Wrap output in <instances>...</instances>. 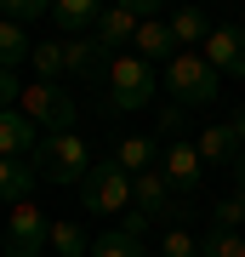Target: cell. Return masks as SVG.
Listing matches in <instances>:
<instances>
[{
  "label": "cell",
  "instance_id": "23",
  "mask_svg": "<svg viewBox=\"0 0 245 257\" xmlns=\"http://www.w3.org/2000/svg\"><path fill=\"white\" fill-rule=\"evenodd\" d=\"M29 63H35V74H40L46 86H57V74H63V40H40Z\"/></svg>",
  "mask_w": 245,
  "mask_h": 257
},
{
  "label": "cell",
  "instance_id": "4",
  "mask_svg": "<svg viewBox=\"0 0 245 257\" xmlns=\"http://www.w3.org/2000/svg\"><path fill=\"white\" fill-rule=\"evenodd\" d=\"M80 200H86L91 217H114V211L131 206V177L120 172L114 160H91V172H86V183H80Z\"/></svg>",
  "mask_w": 245,
  "mask_h": 257
},
{
  "label": "cell",
  "instance_id": "14",
  "mask_svg": "<svg viewBox=\"0 0 245 257\" xmlns=\"http://www.w3.org/2000/svg\"><path fill=\"white\" fill-rule=\"evenodd\" d=\"M137 57H143V63H171L177 57V40H171V23L165 18H148V23H137Z\"/></svg>",
  "mask_w": 245,
  "mask_h": 257
},
{
  "label": "cell",
  "instance_id": "7",
  "mask_svg": "<svg viewBox=\"0 0 245 257\" xmlns=\"http://www.w3.org/2000/svg\"><path fill=\"white\" fill-rule=\"evenodd\" d=\"M18 109H23L29 120H35L46 138H57V132H74V97H69V92H57V86H46V80L23 86Z\"/></svg>",
  "mask_w": 245,
  "mask_h": 257
},
{
  "label": "cell",
  "instance_id": "6",
  "mask_svg": "<svg viewBox=\"0 0 245 257\" xmlns=\"http://www.w3.org/2000/svg\"><path fill=\"white\" fill-rule=\"evenodd\" d=\"M35 166L46 172V183H86L91 149H86V138H74V132H57V138L40 143V160Z\"/></svg>",
  "mask_w": 245,
  "mask_h": 257
},
{
  "label": "cell",
  "instance_id": "26",
  "mask_svg": "<svg viewBox=\"0 0 245 257\" xmlns=\"http://www.w3.org/2000/svg\"><path fill=\"white\" fill-rule=\"evenodd\" d=\"M217 229H245V200H239V194H228V200H217Z\"/></svg>",
  "mask_w": 245,
  "mask_h": 257
},
{
  "label": "cell",
  "instance_id": "17",
  "mask_svg": "<svg viewBox=\"0 0 245 257\" xmlns=\"http://www.w3.org/2000/svg\"><path fill=\"white\" fill-rule=\"evenodd\" d=\"M154 160H160L154 138H120V149H114V166H120L126 177H143V172H154Z\"/></svg>",
  "mask_w": 245,
  "mask_h": 257
},
{
  "label": "cell",
  "instance_id": "22",
  "mask_svg": "<svg viewBox=\"0 0 245 257\" xmlns=\"http://www.w3.org/2000/svg\"><path fill=\"white\" fill-rule=\"evenodd\" d=\"M52 251H57V257H86L91 240H86L80 223H52Z\"/></svg>",
  "mask_w": 245,
  "mask_h": 257
},
{
  "label": "cell",
  "instance_id": "30",
  "mask_svg": "<svg viewBox=\"0 0 245 257\" xmlns=\"http://www.w3.org/2000/svg\"><path fill=\"white\" fill-rule=\"evenodd\" d=\"M228 132H234V143H239V155H245V109H239L234 120H228Z\"/></svg>",
  "mask_w": 245,
  "mask_h": 257
},
{
  "label": "cell",
  "instance_id": "3",
  "mask_svg": "<svg viewBox=\"0 0 245 257\" xmlns=\"http://www.w3.org/2000/svg\"><path fill=\"white\" fill-rule=\"evenodd\" d=\"M131 200L137 211H143L148 223H171V229H188V200L165 183V172L154 166V172H143V177H131Z\"/></svg>",
  "mask_w": 245,
  "mask_h": 257
},
{
  "label": "cell",
  "instance_id": "9",
  "mask_svg": "<svg viewBox=\"0 0 245 257\" xmlns=\"http://www.w3.org/2000/svg\"><path fill=\"white\" fill-rule=\"evenodd\" d=\"M200 57H205L217 74H228V80H245V29H239V23H217L211 40L200 46Z\"/></svg>",
  "mask_w": 245,
  "mask_h": 257
},
{
  "label": "cell",
  "instance_id": "21",
  "mask_svg": "<svg viewBox=\"0 0 245 257\" xmlns=\"http://www.w3.org/2000/svg\"><path fill=\"white\" fill-rule=\"evenodd\" d=\"M200 257H245V234H234V229H205V234H200Z\"/></svg>",
  "mask_w": 245,
  "mask_h": 257
},
{
  "label": "cell",
  "instance_id": "19",
  "mask_svg": "<svg viewBox=\"0 0 245 257\" xmlns=\"http://www.w3.org/2000/svg\"><path fill=\"white\" fill-rule=\"evenodd\" d=\"M29 57H35V40H29L18 23H6V18H0V69L12 74L18 63H29Z\"/></svg>",
  "mask_w": 245,
  "mask_h": 257
},
{
  "label": "cell",
  "instance_id": "1",
  "mask_svg": "<svg viewBox=\"0 0 245 257\" xmlns=\"http://www.w3.org/2000/svg\"><path fill=\"white\" fill-rule=\"evenodd\" d=\"M165 86H171V103H177L182 114H188V109H205V103L222 97V74L211 69L200 52H177L171 69H165Z\"/></svg>",
  "mask_w": 245,
  "mask_h": 257
},
{
  "label": "cell",
  "instance_id": "28",
  "mask_svg": "<svg viewBox=\"0 0 245 257\" xmlns=\"http://www.w3.org/2000/svg\"><path fill=\"white\" fill-rule=\"evenodd\" d=\"M120 229H126V234H137V240H143V229H154V223H148V217H143V211H137V206H131V211H126V217H120Z\"/></svg>",
  "mask_w": 245,
  "mask_h": 257
},
{
  "label": "cell",
  "instance_id": "15",
  "mask_svg": "<svg viewBox=\"0 0 245 257\" xmlns=\"http://www.w3.org/2000/svg\"><path fill=\"white\" fill-rule=\"evenodd\" d=\"M165 23H171V40H177V52H200L205 40H211V29H217V23H211L200 6H182V12H171Z\"/></svg>",
  "mask_w": 245,
  "mask_h": 257
},
{
  "label": "cell",
  "instance_id": "16",
  "mask_svg": "<svg viewBox=\"0 0 245 257\" xmlns=\"http://www.w3.org/2000/svg\"><path fill=\"white\" fill-rule=\"evenodd\" d=\"M35 183H40V166L35 160H0V200L6 206H23Z\"/></svg>",
  "mask_w": 245,
  "mask_h": 257
},
{
  "label": "cell",
  "instance_id": "5",
  "mask_svg": "<svg viewBox=\"0 0 245 257\" xmlns=\"http://www.w3.org/2000/svg\"><path fill=\"white\" fill-rule=\"evenodd\" d=\"M46 240H52V223H46L40 206H12L6 223H0V257H40Z\"/></svg>",
  "mask_w": 245,
  "mask_h": 257
},
{
  "label": "cell",
  "instance_id": "11",
  "mask_svg": "<svg viewBox=\"0 0 245 257\" xmlns=\"http://www.w3.org/2000/svg\"><path fill=\"white\" fill-rule=\"evenodd\" d=\"M160 172H165V183H171L182 200H188V194L200 189V177H205V160H200V149H194L188 138H177V143L160 155Z\"/></svg>",
  "mask_w": 245,
  "mask_h": 257
},
{
  "label": "cell",
  "instance_id": "29",
  "mask_svg": "<svg viewBox=\"0 0 245 257\" xmlns=\"http://www.w3.org/2000/svg\"><path fill=\"white\" fill-rule=\"evenodd\" d=\"M177 126H182V109H177V103H171V109L160 114V132H177Z\"/></svg>",
  "mask_w": 245,
  "mask_h": 257
},
{
  "label": "cell",
  "instance_id": "2",
  "mask_svg": "<svg viewBox=\"0 0 245 257\" xmlns=\"http://www.w3.org/2000/svg\"><path fill=\"white\" fill-rule=\"evenodd\" d=\"M103 86H109V97H103V109H109V114H131V109H148V103H154V69H148L137 52L114 57Z\"/></svg>",
  "mask_w": 245,
  "mask_h": 257
},
{
  "label": "cell",
  "instance_id": "27",
  "mask_svg": "<svg viewBox=\"0 0 245 257\" xmlns=\"http://www.w3.org/2000/svg\"><path fill=\"white\" fill-rule=\"evenodd\" d=\"M18 97H23V86H18V80H12V74H6V69H0V109H12V103H18Z\"/></svg>",
  "mask_w": 245,
  "mask_h": 257
},
{
  "label": "cell",
  "instance_id": "8",
  "mask_svg": "<svg viewBox=\"0 0 245 257\" xmlns=\"http://www.w3.org/2000/svg\"><path fill=\"white\" fill-rule=\"evenodd\" d=\"M148 18H160V0H126V6H103V18H97V29H91V40H97V46L114 57V46H131V40H137V23H148Z\"/></svg>",
  "mask_w": 245,
  "mask_h": 257
},
{
  "label": "cell",
  "instance_id": "25",
  "mask_svg": "<svg viewBox=\"0 0 245 257\" xmlns=\"http://www.w3.org/2000/svg\"><path fill=\"white\" fill-rule=\"evenodd\" d=\"M160 257H200V240H194L188 229H165V240H160Z\"/></svg>",
  "mask_w": 245,
  "mask_h": 257
},
{
  "label": "cell",
  "instance_id": "24",
  "mask_svg": "<svg viewBox=\"0 0 245 257\" xmlns=\"http://www.w3.org/2000/svg\"><path fill=\"white\" fill-rule=\"evenodd\" d=\"M0 18L6 23H35V18H52V6H46V0H0Z\"/></svg>",
  "mask_w": 245,
  "mask_h": 257
},
{
  "label": "cell",
  "instance_id": "31",
  "mask_svg": "<svg viewBox=\"0 0 245 257\" xmlns=\"http://www.w3.org/2000/svg\"><path fill=\"white\" fill-rule=\"evenodd\" d=\"M234 194H239V200H245V155L234 160Z\"/></svg>",
  "mask_w": 245,
  "mask_h": 257
},
{
  "label": "cell",
  "instance_id": "10",
  "mask_svg": "<svg viewBox=\"0 0 245 257\" xmlns=\"http://www.w3.org/2000/svg\"><path fill=\"white\" fill-rule=\"evenodd\" d=\"M46 132L23 109H0V160H40Z\"/></svg>",
  "mask_w": 245,
  "mask_h": 257
},
{
  "label": "cell",
  "instance_id": "12",
  "mask_svg": "<svg viewBox=\"0 0 245 257\" xmlns=\"http://www.w3.org/2000/svg\"><path fill=\"white\" fill-rule=\"evenodd\" d=\"M109 63H114V57L103 52L91 35L63 40V74H69V80H109Z\"/></svg>",
  "mask_w": 245,
  "mask_h": 257
},
{
  "label": "cell",
  "instance_id": "13",
  "mask_svg": "<svg viewBox=\"0 0 245 257\" xmlns=\"http://www.w3.org/2000/svg\"><path fill=\"white\" fill-rule=\"evenodd\" d=\"M97 18H103V0H57V6H52V29H57L63 40L91 35V29H97Z\"/></svg>",
  "mask_w": 245,
  "mask_h": 257
},
{
  "label": "cell",
  "instance_id": "32",
  "mask_svg": "<svg viewBox=\"0 0 245 257\" xmlns=\"http://www.w3.org/2000/svg\"><path fill=\"white\" fill-rule=\"evenodd\" d=\"M239 234H245V229H239Z\"/></svg>",
  "mask_w": 245,
  "mask_h": 257
},
{
  "label": "cell",
  "instance_id": "20",
  "mask_svg": "<svg viewBox=\"0 0 245 257\" xmlns=\"http://www.w3.org/2000/svg\"><path fill=\"white\" fill-rule=\"evenodd\" d=\"M91 257H148V246L137 234H126V229H103L91 240Z\"/></svg>",
  "mask_w": 245,
  "mask_h": 257
},
{
  "label": "cell",
  "instance_id": "18",
  "mask_svg": "<svg viewBox=\"0 0 245 257\" xmlns=\"http://www.w3.org/2000/svg\"><path fill=\"white\" fill-rule=\"evenodd\" d=\"M194 149H200L205 166H228V160H239V143H234V132H228V126L200 132V138H194Z\"/></svg>",
  "mask_w": 245,
  "mask_h": 257
}]
</instances>
